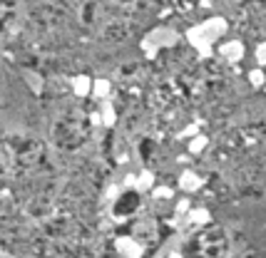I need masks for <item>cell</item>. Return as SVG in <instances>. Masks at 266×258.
<instances>
[{"mask_svg":"<svg viewBox=\"0 0 266 258\" xmlns=\"http://www.w3.org/2000/svg\"><path fill=\"white\" fill-rule=\"evenodd\" d=\"M227 30H229L227 18L214 15V18L189 28L187 30V42L199 53V57H209V55H214V42L222 35H227Z\"/></svg>","mask_w":266,"mask_h":258,"instance_id":"1","label":"cell"},{"mask_svg":"<svg viewBox=\"0 0 266 258\" xmlns=\"http://www.w3.org/2000/svg\"><path fill=\"white\" fill-rule=\"evenodd\" d=\"M177 42V33L170 28H154L150 35L142 40V47L147 50V57H154L162 47H172Z\"/></svg>","mask_w":266,"mask_h":258,"instance_id":"2","label":"cell"},{"mask_svg":"<svg viewBox=\"0 0 266 258\" xmlns=\"http://www.w3.org/2000/svg\"><path fill=\"white\" fill-rule=\"evenodd\" d=\"M219 55L224 57L227 62L236 65V62H241V60L247 57V45H244L241 40H229V42H222V45H219Z\"/></svg>","mask_w":266,"mask_h":258,"instance_id":"3","label":"cell"},{"mask_svg":"<svg viewBox=\"0 0 266 258\" xmlns=\"http://www.w3.org/2000/svg\"><path fill=\"white\" fill-rule=\"evenodd\" d=\"M114 251H117L122 258H142V253H144L142 243L130 239V236H122V239L114 241Z\"/></svg>","mask_w":266,"mask_h":258,"instance_id":"4","label":"cell"},{"mask_svg":"<svg viewBox=\"0 0 266 258\" xmlns=\"http://www.w3.org/2000/svg\"><path fill=\"white\" fill-rule=\"evenodd\" d=\"M202 186H204V179H202L194 169H184V171L179 174V189H182V191L194 194V191H199Z\"/></svg>","mask_w":266,"mask_h":258,"instance_id":"5","label":"cell"},{"mask_svg":"<svg viewBox=\"0 0 266 258\" xmlns=\"http://www.w3.org/2000/svg\"><path fill=\"white\" fill-rule=\"evenodd\" d=\"M70 87L77 97H90L92 94V77L90 74H75L70 80Z\"/></svg>","mask_w":266,"mask_h":258,"instance_id":"6","label":"cell"},{"mask_svg":"<svg viewBox=\"0 0 266 258\" xmlns=\"http://www.w3.org/2000/svg\"><path fill=\"white\" fill-rule=\"evenodd\" d=\"M187 219H189L194 226H207L211 221V211L209 209H204V206H191V211L187 214Z\"/></svg>","mask_w":266,"mask_h":258,"instance_id":"7","label":"cell"},{"mask_svg":"<svg viewBox=\"0 0 266 258\" xmlns=\"http://www.w3.org/2000/svg\"><path fill=\"white\" fill-rule=\"evenodd\" d=\"M154 186H157V176H154V171L142 169V171L137 174V191H152Z\"/></svg>","mask_w":266,"mask_h":258,"instance_id":"8","label":"cell"},{"mask_svg":"<svg viewBox=\"0 0 266 258\" xmlns=\"http://www.w3.org/2000/svg\"><path fill=\"white\" fill-rule=\"evenodd\" d=\"M100 117H102V124L105 127H114V122H117V112H114V105L112 102H102L100 105Z\"/></svg>","mask_w":266,"mask_h":258,"instance_id":"9","label":"cell"},{"mask_svg":"<svg viewBox=\"0 0 266 258\" xmlns=\"http://www.w3.org/2000/svg\"><path fill=\"white\" fill-rule=\"evenodd\" d=\"M110 92H112L110 80H92V97H97V99H107Z\"/></svg>","mask_w":266,"mask_h":258,"instance_id":"10","label":"cell"},{"mask_svg":"<svg viewBox=\"0 0 266 258\" xmlns=\"http://www.w3.org/2000/svg\"><path fill=\"white\" fill-rule=\"evenodd\" d=\"M207 147H209V139H207L204 134H197V137H191L189 142H187V151L194 154V157H197V154H202Z\"/></svg>","mask_w":266,"mask_h":258,"instance_id":"11","label":"cell"},{"mask_svg":"<svg viewBox=\"0 0 266 258\" xmlns=\"http://www.w3.org/2000/svg\"><path fill=\"white\" fill-rule=\"evenodd\" d=\"M249 85L254 87V90H261L266 85V74L261 67H254V70H249Z\"/></svg>","mask_w":266,"mask_h":258,"instance_id":"12","label":"cell"},{"mask_svg":"<svg viewBox=\"0 0 266 258\" xmlns=\"http://www.w3.org/2000/svg\"><path fill=\"white\" fill-rule=\"evenodd\" d=\"M254 60H256V67H266V42H259L256 47H254Z\"/></svg>","mask_w":266,"mask_h":258,"instance_id":"13","label":"cell"},{"mask_svg":"<svg viewBox=\"0 0 266 258\" xmlns=\"http://www.w3.org/2000/svg\"><path fill=\"white\" fill-rule=\"evenodd\" d=\"M189 211H191V201L187 199V196H184V199H179V201L174 203V214H177V216H187Z\"/></svg>","mask_w":266,"mask_h":258,"instance_id":"14","label":"cell"},{"mask_svg":"<svg viewBox=\"0 0 266 258\" xmlns=\"http://www.w3.org/2000/svg\"><path fill=\"white\" fill-rule=\"evenodd\" d=\"M197 134H199V124L191 122V124H187V127L177 134V139H191V137H197Z\"/></svg>","mask_w":266,"mask_h":258,"instance_id":"15","label":"cell"},{"mask_svg":"<svg viewBox=\"0 0 266 258\" xmlns=\"http://www.w3.org/2000/svg\"><path fill=\"white\" fill-rule=\"evenodd\" d=\"M152 196L154 199H172L174 196V189H170V186H154Z\"/></svg>","mask_w":266,"mask_h":258,"instance_id":"16","label":"cell"},{"mask_svg":"<svg viewBox=\"0 0 266 258\" xmlns=\"http://www.w3.org/2000/svg\"><path fill=\"white\" fill-rule=\"evenodd\" d=\"M119 191H122V186H119V184H110V186H107V199H117V196H119Z\"/></svg>","mask_w":266,"mask_h":258,"instance_id":"17","label":"cell"},{"mask_svg":"<svg viewBox=\"0 0 266 258\" xmlns=\"http://www.w3.org/2000/svg\"><path fill=\"white\" fill-rule=\"evenodd\" d=\"M125 186L127 189H137V174H127L125 176Z\"/></svg>","mask_w":266,"mask_h":258,"instance_id":"18","label":"cell"},{"mask_svg":"<svg viewBox=\"0 0 266 258\" xmlns=\"http://www.w3.org/2000/svg\"><path fill=\"white\" fill-rule=\"evenodd\" d=\"M90 119H92V124H102V117H100V112H95Z\"/></svg>","mask_w":266,"mask_h":258,"instance_id":"19","label":"cell"},{"mask_svg":"<svg viewBox=\"0 0 266 258\" xmlns=\"http://www.w3.org/2000/svg\"><path fill=\"white\" fill-rule=\"evenodd\" d=\"M189 162V157L187 154H182V157H177V164H187Z\"/></svg>","mask_w":266,"mask_h":258,"instance_id":"20","label":"cell"},{"mask_svg":"<svg viewBox=\"0 0 266 258\" xmlns=\"http://www.w3.org/2000/svg\"><path fill=\"white\" fill-rule=\"evenodd\" d=\"M167 258H184V256H182L179 251H172V253H170V256H167Z\"/></svg>","mask_w":266,"mask_h":258,"instance_id":"21","label":"cell"}]
</instances>
